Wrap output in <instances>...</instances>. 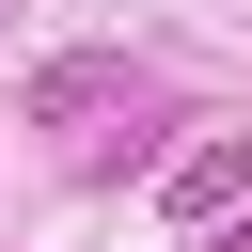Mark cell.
<instances>
[{
    "mask_svg": "<svg viewBox=\"0 0 252 252\" xmlns=\"http://www.w3.org/2000/svg\"><path fill=\"white\" fill-rule=\"evenodd\" d=\"M236 189H252V142H189V158L158 173V205H173V220H220Z\"/></svg>",
    "mask_w": 252,
    "mask_h": 252,
    "instance_id": "2",
    "label": "cell"
},
{
    "mask_svg": "<svg viewBox=\"0 0 252 252\" xmlns=\"http://www.w3.org/2000/svg\"><path fill=\"white\" fill-rule=\"evenodd\" d=\"M110 94H126V47H63V63L32 79V126H94Z\"/></svg>",
    "mask_w": 252,
    "mask_h": 252,
    "instance_id": "1",
    "label": "cell"
}]
</instances>
